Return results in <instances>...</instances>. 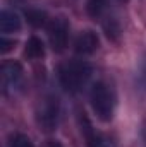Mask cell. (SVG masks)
Here are the masks:
<instances>
[{"mask_svg": "<svg viewBox=\"0 0 146 147\" xmlns=\"http://www.w3.org/2000/svg\"><path fill=\"white\" fill-rule=\"evenodd\" d=\"M117 89L113 82L108 79H98L93 82L91 91H89V105L95 116L102 123H110L115 116L117 111Z\"/></svg>", "mask_w": 146, "mask_h": 147, "instance_id": "obj_1", "label": "cell"}, {"mask_svg": "<svg viewBox=\"0 0 146 147\" xmlns=\"http://www.w3.org/2000/svg\"><path fill=\"white\" fill-rule=\"evenodd\" d=\"M57 77L60 87L69 92V94H77L81 92L88 82L93 77V65L83 58H74L67 60L59 65L57 69Z\"/></svg>", "mask_w": 146, "mask_h": 147, "instance_id": "obj_2", "label": "cell"}, {"mask_svg": "<svg viewBox=\"0 0 146 147\" xmlns=\"http://www.w3.org/2000/svg\"><path fill=\"white\" fill-rule=\"evenodd\" d=\"M60 101L55 94L41 96L35 106V121L38 128L45 134L55 132L60 123Z\"/></svg>", "mask_w": 146, "mask_h": 147, "instance_id": "obj_3", "label": "cell"}, {"mask_svg": "<svg viewBox=\"0 0 146 147\" xmlns=\"http://www.w3.org/2000/svg\"><path fill=\"white\" fill-rule=\"evenodd\" d=\"M69 33H71V24H69L67 17H64V16L52 17L50 24L46 26V36H48L50 48L55 53H62L67 48V45H69Z\"/></svg>", "mask_w": 146, "mask_h": 147, "instance_id": "obj_4", "label": "cell"}, {"mask_svg": "<svg viewBox=\"0 0 146 147\" xmlns=\"http://www.w3.org/2000/svg\"><path fill=\"white\" fill-rule=\"evenodd\" d=\"M24 80L23 63L17 60H5L2 63V91L5 96H14Z\"/></svg>", "mask_w": 146, "mask_h": 147, "instance_id": "obj_5", "label": "cell"}, {"mask_svg": "<svg viewBox=\"0 0 146 147\" xmlns=\"http://www.w3.org/2000/svg\"><path fill=\"white\" fill-rule=\"evenodd\" d=\"M79 127H81V134L84 137L86 147H117L110 137L98 132L93 127V123L89 121L86 113H79Z\"/></svg>", "mask_w": 146, "mask_h": 147, "instance_id": "obj_6", "label": "cell"}, {"mask_svg": "<svg viewBox=\"0 0 146 147\" xmlns=\"http://www.w3.org/2000/svg\"><path fill=\"white\" fill-rule=\"evenodd\" d=\"M74 51L79 57H89L93 53L98 51L100 48V38L96 34V31L93 29H83L76 39H74Z\"/></svg>", "mask_w": 146, "mask_h": 147, "instance_id": "obj_7", "label": "cell"}, {"mask_svg": "<svg viewBox=\"0 0 146 147\" xmlns=\"http://www.w3.org/2000/svg\"><path fill=\"white\" fill-rule=\"evenodd\" d=\"M23 28V19L16 10L10 9H3L0 12V31L2 36H9L14 33H19Z\"/></svg>", "mask_w": 146, "mask_h": 147, "instance_id": "obj_8", "label": "cell"}, {"mask_svg": "<svg viewBox=\"0 0 146 147\" xmlns=\"http://www.w3.org/2000/svg\"><path fill=\"white\" fill-rule=\"evenodd\" d=\"M45 53H46V46L43 43V39H40L38 36H29L28 41L24 43V58L29 60V62H36L45 58Z\"/></svg>", "mask_w": 146, "mask_h": 147, "instance_id": "obj_9", "label": "cell"}, {"mask_svg": "<svg viewBox=\"0 0 146 147\" xmlns=\"http://www.w3.org/2000/svg\"><path fill=\"white\" fill-rule=\"evenodd\" d=\"M24 17H26V21H28V24H29L31 28H35V29H40V28H45V29H46V26H48L50 21H52V17L48 16V12L43 10V9H38V7H29V9H26V10H24Z\"/></svg>", "mask_w": 146, "mask_h": 147, "instance_id": "obj_10", "label": "cell"}, {"mask_svg": "<svg viewBox=\"0 0 146 147\" xmlns=\"http://www.w3.org/2000/svg\"><path fill=\"white\" fill-rule=\"evenodd\" d=\"M86 14L102 22L108 16V0H86Z\"/></svg>", "mask_w": 146, "mask_h": 147, "instance_id": "obj_11", "label": "cell"}, {"mask_svg": "<svg viewBox=\"0 0 146 147\" xmlns=\"http://www.w3.org/2000/svg\"><path fill=\"white\" fill-rule=\"evenodd\" d=\"M102 26H103V31H105V34H107V38H108L110 41L117 43L120 39V36H122V26H120V22H119L117 17L107 16L102 21Z\"/></svg>", "mask_w": 146, "mask_h": 147, "instance_id": "obj_12", "label": "cell"}, {"mask_svg": "<svg viewBox=\"0 0 146 147\" xmlns=\"http://www.w3.org/2000/svg\"><path fill=\"white\" fill-rule=\"evenodd\" d=\"M7 147H35V144H33L31 137H28L26 134L16 132V134H10L9 135Z\"/></svg>", "mask_w": 146, "mask_h": 147, "instance_id": "obj_13", "label": "cell"}, {"mask_svg": "<svg viewBox=\"0 0 146 147\" xmlns=\"http://www.w3.org/2000/svg\"><path fill=\"white\" fill-rule=\"evenodd\" d=\"M16 39L12 38V39H9L7 36H2L0 38V53L2 55H7L9 51H12L14 48H16Z\"/></svg>", "mask_w": 146, "mask_h": 147, "instance_id": "obj_14", "label": "cell"}, {"mask_svg": "<svg viewBox=\"0 0 146 147\" xmlns=\"http://www.w3.org/2000/svg\"><path fill=\"white\" fill-rule=\"evenodd\" d=\"M138 80L141 84V87L146 91V53L141 58V63H139V70H138Z\"/></svg>", "mask_w": 146, "mask_h": 147, "instance_id": "obj_15", "label": "cell"}, {"mask_svg": "<svg viewBox=\"0 0 146 147\" xmlns=\"http://www.w3.org/2000/svg\"><path fill=\"white\" fill-rule=\"evenodd\" d=\"M43 147H64V146H62L60 140H57V139H50V140L45 142V146Z\"/></svg>", "mask_w": 146, "mask_h": 147, "instance_id": "obj_16", "label": "cell"}, {"mask_svg": "<svg viewBox=\"0 0 146 147\" xmlns=\"http://www.w3.org/2000/svg\"><path fill=\"white\" fill-rule=\"evenodd\" d=\"M141 139H143V144L146 147V121L143 123V127H141Z\"/></svg>", "mask_w": 146, "mask_h": 147, "instance_id": "obj_17", "label": "cell"}]
</instances>
